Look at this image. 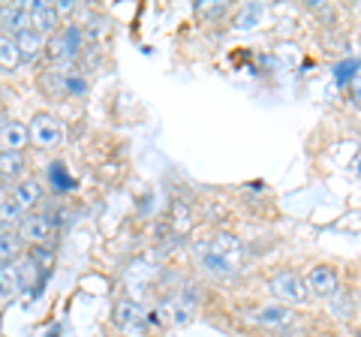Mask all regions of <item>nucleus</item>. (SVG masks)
<instances>
[{
  "mask_svg": "<svg viewBox=\"0 0 361 337\" xmlns=\"http://www.w3.org/2000/svg\"><path fill=\"white\" fill-rule=\"evenodd\" d=\"M193 256L196 262L202 265V271L211 277H235L241 268V256L244 247L235 235L226 232H214L208 238H202L193 244Z\"/></svg>",
  "mask_w": 361,
  "mask_h": 337,
  "instance_id": "f257e3e1",
  "label": "nucleus"
},
{
  "mask_svg": "<svg viewBox=\"0 0 361 337\" xmlns=\"http://www.w3.org/2000/svg\"><path fill=\"white\" fill-rule=\"evenodd\" d=\"M268 292L277 305H286V307H295V305L304 307L313 298L307 280H304L301 274H295V271H277L268 280Z\"/></svg>",
  "mask_w": 361,
  "mask_h": 337,
  "instance_id": "f03ea898",
  "label": "nucleus"
},
{
  "mask_svg": "<svg viewBox=\"0 0 361 337\" xmlns=\"http://www.w3.org/2000/svg\"><path fill=\"white\" fill-rule=\"evenodd\" d=\"M27 133H30V142L42 151H51V148H61L63 139H66V130L61 118L49 115V111H37L27 123Z\"/></svg>",
  "mask_w": 361,
  "mask_h": 337,
  "instance_id": "7ed1b4c3",
  "label": "nucleus"
},
{
  "mask_svg": "<svg viewBox=\"0 0 361 337\" xmlns=\"http://www.w3.org/2000/svg\"><path fill=\"white\" fill-rule=\"evenodd\" d=\"M82 46H85V33H82V27H75V25H66V27H61L54 37H49V58L54 61V63H70V61H75L78 54H82Z\"/></svg>",
  "mask_w": 361,
  "mask_h": 337,
  "instance_id": "20e7f679",
  "label": "nucleus"
},
{
  "mask_svg": "<svg viewBox=\"0 0 361 337\" xmlns=\"http://www.w3.org/2000/svg\"><path fill=\"white\" fill-rule=\"evenodd\" d=\"M145 310L139 301L133 298H121L115 301V307H111V322H115V329H121L123 334H139L145 329Z\"/></svg>",
  "mask_w": 361,
  "mask_h": 337,
  "instance_id": "39448f33",
  "label": "nucleus"
},
{
  "mask_svg": "<svg viewBox=\"0 0 361 337\" xmlns=\"http://www.w3.org/2000/svg\"><path fill=\"white\" fill-rule=\"evenodd\" d=\"M30 9V25L33 30H39L42 37H54L61 30V13L54 4H42V0H27Z\"/></svg>",
  "mask_w": 361,
  "mask_h": 337,
  "instance_id": "423d86ee",
  "label": "nucleus"
},
{
  "mask_svg": "<svg viewBox=\"0 0 361 337\" xmlns=\"http://www.w3.org/2000/svg\"><path fill=\"white\" fill-rule=\"evenodd\" d=\"M304 280H307V286L316 298H334L337 295V271L331 265H325V262L313 265Z\"/></svg>",
  "mask_w": 361,
  "mask_h": 337,
  "instance_id": "0eeeda50",
  "label": "nucleus"
},
{
  "mask_svg": "<svg viewBox=\"0 0 361 337\" xmlns=\"http://www.w3.org/2000/svg\"><path fill=\"white\" fill-rule=\"evenodd\" d=\"M160 313L172 325H187L190 319H193V313H196V298L190 295V292H180V295L166 301V305L160 307Z\"/></svg>",
  "mask_w": 361,
  "mask_h": 337,
  "instance_id": "6e6552de",
  "label": "nucleus"
},
{
  "mask_svg": "<svg viewBox=\"0 0 361 337\" xmlns=\"http://www.w3.org/2000/svg\"><path fill=\"white\" fill-rule=\"evenodd\" d=\"M18 235H21V241L30 244V247L45 244V241L51 238V220L45 217V214H27L25 220H21Z\"/></svg>",
  "mask_w": 361,
  "mask_h": 337,
  "instance_id": "1a4fd4ad",
  "label": "nucleus"
},
{
  "mask_svg": "<svg viewBox=\"0 0 361 337\" xmlns=\"http://www.w3.org/2000/svg\"><path fill=\"white\" fill-rule=\"evenodd\" d=\"M54 82V94L61 97H82L87 91V82L78 73H70V70H54V73H45V85Z\"/></svg>",
  "mask_w": 361,
  "mask_h": 337,
  "instance_id": "9d476101",
  "label": "nucleus"
},
{
  "mask_svg": "<svg viewBox=\"0 0 361 337\" xmlns=\"http://www.w3.org/2000/svg\"><path fill=\"white\" fill-rule=\"evenodd\" d=\"M0 27H4L6 37H18V33L30 30V9L27 4H13V6H4L0 13Z\"/></svg>",
  "mask_w": 361,
  "mask_h": 337,
  "instance_id": "9b49d317",
  "label": "nucleus"
},
{
  "mask_svg": "<svg viewBox=\"0 0 361 337\" xmlns=\"http://www.w3.org/2000/svg\"><path fill=\"white\" fill-rule=\"evenodd\" d=\"M253 322L262 325V329H289V325L295 322V313L286 305H268L253 313Z\"/></svg>",
  "mask_w": 361,
  "mask_h": 337,
  "instance_id": "f8f14e48",
  "label": "nucleus"
},
{
  "mask_svg": "<svg viewBox=\"0 0 361 337\" xmlns=\"http://www.w3.org/2000/svg\"><path fill=\"white\" fill-rule=\"evenodd\" d=\"M27 142H30L27 123L9 121V123H4V127H0V154H6V151L21 154V148H27Z\"/></svg>",
  "mask_w": 361,
  "mask_h": 337,
  "instance_id": "ddd939ff",
  "label": "nucleus"
},
{
  "mask_svg": "<svg viewBox=\"0 0 361 337\" xmlns=\"http://www.w3.org/2000/svg\"><path fill=\"white\" fill-rule=\"evenodd\" d=\"M42 184L37 181V178H25V181H18L16 190H13V199L21 205V211H30V208H37V202L42 199Z\"/></svg>",
  "mask_w": 361,
  "mask_h": 337,
  "instance_id": "4468645a",
  "label": "nucleus"
},
{
  "mask_svg": "<svg viewBox=\"0 0 361 337\" xmlns=\"http://www.w3.org/2000/svg\"><path fill=\"white\" fill-rule=\"evenodd\" d=\"M18 49H21V58H25V61H37L39 58V54L45 51V49H49V37H42V33L39 30H25V33H18Z\"/></svg>",
  "mask_w": 361,
  "mask_h": 337,
  "instance_id": "2eb2a0df",
  "label": "nucleus"
},
{
  "mask_svg": "<svg viewBox=\"0 0 361 337\" xmlns=\"http://www.w3.org/2000/svg\"><path fill=\"white\" fill-rule=\"evenodd\" d=\"M25 211L13 196H0V232H13V226H21Z\"/></svg>",
  "mask_w": 361,
  "mask_h": 337,
  "instance_id": "dca6fc26",
  "label": "nucleus"
},
{
  "mask_svg": "<svg viewBox=\"0 0 361 337\" xmlns=\"http://www.w3.org/2000/svg\"><path fill=\"white\" fill-rule=\"evenodd\" d=\"M21 250H25V241H21V235L16 229L13 232H0V265L18 262Z\"/></svg>",
  "mask_w": 361,
  "mask_h": 337,
  "instance_id": "f3484780",
  "label": "nucleus"
},
{
  "mask_svg": "<svg viewBox=\"0 0 361 337\" xmlns=\"http://www.w3.org/2000/svg\"><path fill=\"white\" fill-rule=\"evenodd\" d=\"M21 61H25V58H21L18 39L16 37H6V33H0V70H16Z\"/></svg>",
  "mask_w": 361,
  "mask_h": 337,
  "instance_id": "a211bd4d",
  "label": "nucleus"
},
{
  "mask_svg": "<svg viewBox=\"0 0 361 337\" xmlns=\"http://www.w3.org/2000/svg\"><path fill=\"white\" fill-rule=\"evenodd\" d=\"M21 172H25V157L16 154V151L0 154V178H16Z\"/></svg>",
  "mask_w": 361,
  "mask_h": 337,
  "instance_id": "6ab92c4d",
  "label": "nucleus"
},
{
  "mask_svg": "<svg viewBox=\"0 0 361 337\" xmlns=\"http://www.w3.org/2000/svg\"><path fill=\"white\" fill-rule=\"evenodd\" d=\"M259 18H262V6L247 4V6H241V13L235 16V27H238V30H247V27H253Z\"/></svg>",
  "mask_w": 361,
  "mask_h": 337,
  "instance_id": "aec40b11",
  "label": "nucleus"
},
{
  "mask_svg": "<svg viewBox=\"0 0 361 337\" xmlns=\"http://www.w3.org/2000/svg\"><path fill=\"white\" fill-rule=\"evenodd\" d=\"M30 259L37 262L39 268H51V259H54V256H51V250H45L42 244H37V247H30Z\"/></svg>",
  "mask_w": 361,
  "mask_h": 337,
  "instance_id": "412c9836",
  "label": "nucleus"
},
{
  "mask_svg": "<svg viewBox=\"0 0 361 337\" xmlns=\"http://www.w3.org/2000/svg\"><path fill=\"white\" fill-rule=\"evenodd\" d=\"M199 13L202 16H208V18H217L226 13V4H217V6H199Z\"/></svg>",
  "mask_w": 361,
  "mask_h": 337,
  "instance_id": "4be33fe9",
  "label": "nucleus"
},
{
  "mask_svg": "<svg viewBox=\"0 0 361 337\" xmlns=\"http://www.w3.org/2000/svg\"><path fill=\"white\" fill-rule=\"evenodd\" d=\"M349 94H353V103L361 109V75L353 78V87H349Z\"/></svg>",
  "mask_w": 361,
  "mask_h": 337,
  "instance_id": "5701e85b",
  "label": "nucleus"
},
{
  "mask_svg": "<svg viewBox=\"0 0 361 337\" xmlns=\"http://www.w3.org/2000/svg\"><path fill=\"white\" fill-rule=\"evenodd\" d=\"M54 6H58V13H61V16H70L73 9H75V6H73V0H61V4H54Z\"/></svg>",
  "mask_w": 361,
  "mask_h": 337,
  "instance_id": "b1692460",
  "label": "nucleus"
},
{
  "mask_svg": "<svg viewBox=\"0 0 361 337\" xmlns=\"http://www.w3.org/2000/svg\"><path fill=\"white\" fill-rule=\"evenodd\" d=\"M0 13H4V6H0Z\"/></svg>",
  "mask_w": 361,
  "mask_h": 337,
  "instance_id": "393cba45",
  "label": "nucleus"
}]
</instances>
